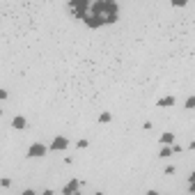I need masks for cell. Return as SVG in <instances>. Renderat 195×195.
<instances>
[{
  "label": "cell",
  "instance_id": "cell-1",
  "mask_svg": "<svg viewBox=\"0 0 195 195\" xmlns=\"http://www.w3.org/2000/svg\"><path fill=\"white\" fill-rule=\"evenodd\" d=\"M55 145H57V149H62L64 145H67V140H64V138H57V140H53V147Z\"/></svg>",
  "mask_w": 195,
  "mask_h": 195
},
{
  "label": "cell",
  "instance_id": "cell-2",
  "mask_svg": "<svg viewBox=\"0 0 195 195\" xmlns=\"http://www.w3.org/2000/svg\"><path fill=\"white\" fill-rule=\"evenodd\" d=\"M30 154H32V156H35V154H44V149H41V145H37L35 149H30Z\"/></svg>",
  "mask_w": 195,
  "mask_h": 195
}]
</instances>
